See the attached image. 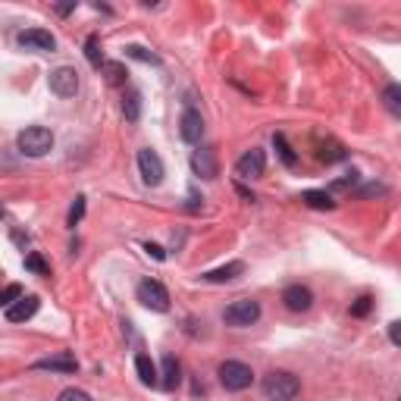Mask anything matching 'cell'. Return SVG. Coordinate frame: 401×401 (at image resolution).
<instances>
[{
    "label": "cell",
    "instance_id": "1",
    "mask_svg": "<svg viewBox=\"0 0 401 401\" xmlns=\"http://www.w3.org/2000/svg\"><path fill=\"white\" fill-rule=\"evenodd\" d=\"M301 392V383L289 370H270L264 376V395L270 401H295Z\"/></svg>",
    "mask_w": 401,
    "mask_h": 401
},
{
    "label": "cell",
    "instance_id": "16",
    "mask_svg": "<svg viewBox=\"0 0 401 401\" xmlns=\"http://www.w3.org/2000/svg\"><path fill=\"white\" fill-rule=\"evenodd\" d=\"M157 376H160L157 386H163V389H170V392L182 383V367H179V360L172 358V354H166V358H163V370H160Z\"/></svg>",
    "mask_w": 401,
    "mask_h": 401
},
{
    "label": "cell",
    "instance_id": "31",
    "mask_svg": "<svg viewBox=\"0 0 401 401\" xmlns=\"http://www.w3.org/2000/svg\"><path fill=\"white\" fill-rule=\"evenodd\" d=\"M60 401H91V395L82 389H66V392H60Z\"/></svg>",
    "mask_w": 401,
    "mask_h": 401
},
{
    "label": "cell",
    "instance_id": "23",
    "mask_svg": "<svg viewBox=\"0 0 401 401\" xmlns=\"http://www.w3.org/2000/svg\"><path fill=\"white\" fill-rule=\"evenodd\" d=\"M383 104H386V110L392 113V116H401V85H386V91H383Z\"/></svg>",
    "mask_w": 401,
    "mask_h": 401
},
{
    "label": "cell",
    "instance_id": "34",
    "mask_svg": "<svg viewBox=\"0 0 401 401\" xmlns=\"http://www.w3.org/2000/svg\"><path fill=\"white\" fill-rule=\"evenodd\" d=\"M76 6H79V4H76V0H72V4H60L57 10H60V13H63V16H66V13H72V10H76Z\"/></svg>",
    "mask_w": 401,
    "mask_h": 401
},
{
    "label": "cell",
    "instance_id": "11",
    "mask_svg": "<svg viewBox=\"0 0 401 401\" xmlns=\"http://www.w3.org/2000/svg\"><path fill=\"white\" fill-rule=\"evenodd\" d=\"M283 304L289 307L292 313H304V311H311L313 307V292L307 289V285L295 283V285H289V289L283 292Z\"/></svg>",
    "mask_w": 401,
    "mask_h": 401
},
{
    "label": "cell",
    "instance_id": "24",
    "mask_svg": "<svg viewBox=\"0 0 401 401\" xmlns=\"http://www.w3.org/2000/svg\"><path fill=\"white\" fill-rule=\"evenodd\" d=\"M85 57H88V63L100 69L104 66V50H100V38L97 35H88V41H85Z\"/></svg>",
    "mask_w": 401,
    "mask_h": 401
},
{
    "label": "cell",
    "instance_id": "30",
    "mask_svg": "<svg viewBox=\"0 0 401 401\" xmlns=\"http://www.w3.org/2000/svg\"><path fill=\"white\" fill-rule=\"evenodd\" d=\"M358 179H360V172H358V170H351V172H345V179L332 182V189H336V191H345V189H351V185L358 182Z\"/></svg>",
    "mask_w": 401,
    "mask_h": 401
},
{
    "label": "cell",
    "instance_id": "15",
    "mask_svg": "<svg viewBox=\"0 0 401 401\" xmlns=\"http://www.w3.org/2000/svg\"><path fill=\"white\" fill-rule=\"evenodd\" d=\"M242 273H245V264H242V260H232V264H226V266H217V270L200 273V279H204V283L219 285V283H232V279H238Z\"/></svg>",
    "mask_w": 401,
    "mask_h": 401
},
{
    "label": "cell",
    "instance_id": "9",
    "mask_svg": "<svg viewBox=\"0 0 401 401\" xmlns=\"http://www.w3.org/2000/svg\"><path fill=\"white\" fill-rule=\"evenodd\" d=\"M16 44L25 50H53L57 48V38L48 29H25L16 35Z\"/></svg>",
    "mask_w": 401,
    "mask_h": 401
},
{
    "label": "cell",
    "instance_id": "5",
    "mask_svg": "<svg viewBox=\"0 0 401 401\" xmlns=\"http://www.w3.org/2000/svg\"><path fill=\"white\" fill-rule=\"evenodd\" d=\"M138 172H142V182L148 185V189H157V185L163 182V176H166L160 154L151 151V148H142V151H138Z\"/></svg>",
    "mask_w": 401,
    "mask_h": 401
},
{
    "label": "cell",
    "instance_id": "21",
    "mask_svg": "<svg viewBox=\"0 0 401 401\" xmlns=\"http://www.w3.org/2000/svg\"><path fill=\"white\" fill-rule=\"evenodd\" d=\"M123 113H125V119H129V123H138V119H142V95H138V91H125Z\"/></svg>",
    "mask_w": 401,
    "mask_h": 401
},
{
    "label": "cell",
    "instance_id": "28",
    "mask_svg": "<svg viewBox=\"0 0 401 401\" xmlns=\"http://www.w3.org/2000/svg\"><path fill=\"white\" fill-rule=\"evenodd\" d=\"M82 217H85V198L79 195L76 200H72V207H69V217H66V226H69V229H76V226L82 223Z\"/></svg>",
    "mask_w": 401,
    "mask_h": 401
},
{
    "label": "cell",
    "instance_id": "7",
    "mask_svg": "<svg viewBox=\"0 0 401 401\" xmlns=\"http://www.w3.org/2000/svg\"><path fill=\"white\" fill-rule=\"evenodd\" d=\"M264 170H266V154L260 151V148L245 151L242 157H238V163H236V176L245 179V182H251V179H260V176H264Z\"/></svg>",
    "mask_w": 401,
    "mask_h": 401
},
{
    "label": "cell",
    "instance_id": "19",
    "mask_svg": "<svg viewBox=\"0 0 401 401\" xmlns=\"http://www.w3.org/2000/svg\"><path fill=\"white\" fill-rule=\"evenodd\" d=\"M100 69H104L107 85H113V88L125 85V76H129V72H125V66H123V63H116V60H104V66H100Z\"/></svg>",
    "mask_w": 401,
    "mask_h": 401
},
{
    "label": "cell",
    "instance_id": "22",
    "mask_svg": "<svg viewBox=\"0 0 401 401\" xmlns=\"http://www.w3.org/2000/svg\"><path fill=\"white\" fill-rule=\"evenodd\" d=\"M273 148H276V154H279V157H283V163H285V166H295V163H298L295 151H292L289 138H285L283 132H276V135H273Z\"/></svg>",
    "mask_w": 401,
    "mask_h": 401
},
{
    "label": "cell",
    "instance_id": "25",
    "mask_svg": "<svg viewBox=\"0 0 401 401\" xmlns=\"http://www.w3.org/2000/svg\"><path fill=\"white\" fill-rule=\"evenodd\" d=\"M125 57L138 60V63H151V66H160V57H157V53H151L148 48H142V44H129V48H125Z\"/></svg>",
    "mask_w": 401,
    "mask_h": 401
},
{
    "label": "cell",
    "instance_id": "35",
    "mask_svg": "<svg viewBox=\"0 0 401 401\" xmlns=\"http://www.w3.org/2000/svg\"><path fill=\"white\" fill-rule=\"evenodd\" d=\"M0 219H4V204H0Z\"/></svg>",
    "mask_w": 401,
    "mask_h": 401
},
{
    "label": "cell",
    "instance_id": "3",
    "mask_svg": "<svg viewBox=\"0 0 401 401\" xmlns=\"http://www.w3.org/2000/svg\"><path fill=\"white\" fill-rule=\"evenodd\" d=\"M219 383L226 392H245L254 383V370L242 360H223L219 364Z\"/></svg>",
    "mask_w": 401,
    "mask_h": 401
},
{
    "label": "cell",
    "instance_id": "29",
    "mask_svg": "<svg viewBox=\"0 0 401 401\" xmlns=\"http://www.w3.org/2000/svg\"><path fill=\"white\" fill-rule=\"evenodd\" d=\"M370 307H373V298L370 295H360L351 304V317H367V313H370Z\"/></svg>",
    "mask_w": 401,
    "mask_h": 401
},
{
    "label": "cell",
    "instance_id": "6",
    "mask_svg": "<svg viewBox=\"0 0 401 401\" xmlns=\"http://www.w3.org/2000/svg\"><path fill=\"white\" fill-rule=\"evenodd\" d=\"M138 301H142L148 311H157V313L170 311V292H166L163 283H157V279H144V283H138Z\"/></svg>",
    "mask_w": 401,
    "mask_h": 401
},
{
    "label": "cell",
    "instance_id": "4",
    "mask_svg": "<svg viewBox=\"0 0 401 401\" xmlns=\"http://www.w3.org/2000/svg\"><path fill=\"white\" fill-rule=\"evenodd\" d=\"M257 320H260V304L254 298H238V301H232V304L223 311V323L236 326V329L254 326Z\"/></svg>",
    "mask_w": 401,
    "mask_h": 401
},
{
    "label": "cell",
    "instance_id": "12",
    "mask_svg": "<svg viewBox=\"0 0 401 401\" xmlns=\"http://www.w3.org/2000/svg\"><path fill=\"white\" fill-rule=\"evenodd\" d=\"M191 170H195V176L200 179H217L219 166H217V151L213 148H198L191 154Z\"/></svg>",
    "mask_w": 401,
    "mask_h": 401
},
{
    "label": "cell",
    "instance_id": "17",
    "mask_svg": "<svg viewBox=\"0 0 401 401\" xmlns=\"http://www.w3.org/2000/svg\"><path fill=\"white\" fill-rule=\"evenodd\" d=\"M348 157V151H345L342 142H336V138H326V142H317V160L320 163H339V160Z\"/></svg>",
    "mask_w": 401,
    "mask_h": 401
},
{
    "label": "cell",
    "instance_id": "26",
    "mask_svg": "<svg viewBox=\"0 0 401 401\" xmlns=\"http://www.w3.org/2000/svg\"><path fill=\"white\" fill-rule=\"evenodd\" d=\"M25 270H32V273H38V276H48L50 273V266H48V260L41 257V254H25Z\"/></svg>",
    "mask_w": 401,
    "mask_h": 401
},
{
    "label": "cell",
    "instance_id": "14",
    "mask_svg": "<svg viewBox=\"0 0 401 401\" xmlns=\"http://www.w3.org/2000/svg\"><path fill=\"white\" fill-rule=\"evenodd\" d=\"M35 370H50V373H76V370H79V360L72 358L69 351H63V354H53V358L35 360Z\"/></svg>",
    "mask_w": 401,
    "mask_h": 401
},
{
    "label": "cell",
    "instance_id": "33",
    "mask_svg": "<svg viewBox=\"0 0 401 401\" xmlns=\"http://www.w3.org/2000/svg\"><path fill=\"white\" fill-rule=\"evenodd\" d=\"M389 339H392V345H401V323L395 320V323H389Z\"/></svg>",
    "mask_w": 401,
    "mask_h": 401
},
{
    "label": "cell",
    "instance_id": "10",
    "mask_svg": "<svg viewBox=\"0 0 401 401\" xmlns=\"http://www.w3.org/2000/svg\"><path fill=\"white\" fill-rule=\"evenodd\" d=\"M179 135H182V142L198 144L204 138V116L198 110H191V107H185L182 119H179Z\"/></svg>",
    "mask_w": 401,
    "mask_h": 401
},
{
    "label": "cell",
    "instance_id": "20",
    "mask_svg": "<svg viewBox=\"0 0 401 401\" xmlns=\"http://www.w3.org/2000/svg\"><path fill=\"white\" fill-rule=\"evenodd\" d=\"M301 200H304L307 207H311V210H332V207H336V200L329 198V191H304V195H301Z\"/></svg>",
    "mask_w": 401,
    "mask_h": 401
},
{
    "label": "cell",
    "instance_id": "27",
    "mask_svg": "<svg viewBox=\"0 0 401 401\" xmlns=\"http://www.w3.org/2000/svg\"><path fill=\"white\" fill-rule=\"evenodd\" d=\"M19 298H22V285L19 283H10L6 289H0V307H13Z\"/></svg>",
    "mask_w": 401,
    "mask_h": 401
},
{
    "label": "cell",
    "instance_id": "18",
    "mask_svg": "<svg viewBox=\"0 0 401 401\" xmlns=\"http://www.w3.org/2000/svg\"><path fill=\"white\" fill-rule=\"evenodd\" d=\"M135 373L144 386H157V367H154V360L148 354H138L135 358Z\"/></svg>",
    "mask_w": 401,
    "mask_h": 401
},
{
    "label": "cell",
    "instance_id": "13",
    "mask_svg": "<svg viewBox=\"0 0 401 401\" xmlns=\"http://www.w3.org/2000/svg\"><path fill=\"white\" fill-rule=\"evenodd\" d=\"M38 307H41L38 295H22L13 307H6V320L10 323H25V320H32L38 313Z\"/></svg>",
    "mask_w": 401,
    "mask_h": 401
},
{
    "label": "cell",
    "instance_id": "8",
    "mask_svg": "<svg viewBox=\"0 0 401 401\" xmlns=\"http://www.w3.org/2000/svg\"><path fill=\"white\" fill-rule=\"evenodd\" d=\"M48 85L50 91L57 97H76L79 91V72L72 69V66H60V69H53L48 76Z\"/></svg>",
    "mask_w": 401,
    "mask_h": 401
},
{
    "label": "cell",
    "instance_id": "32",
    "mask_svg": "<svg viewBox=\"0 0 401 401\" xmlns=\"http://www.w3.org/2000/svg\"><path fill=\"white\" fill-rule=\"evenodd\" d=\"M144 251H148L154 260H166V251L160 248V245H154V242H148V245H144Z\"/></svg>",
    "mask_w": 401,
    "mask_h": 401
},
{
    "label": "cell",
    "instance_id": "2",
    "mask_svg": "<svg viewBox=\"0 0 401 401\" xmlns=\"http://www.w3.org/2000/svg\"><path fill=\"white\" fill-rule=\"evenodd\" d=\"M16 144L25 157H44L53 148V132L44 129V125H29V129L19 132Z\"/></svg>",
    "mask_w": 401,
    "mask_h": 401
}]
</instances>
